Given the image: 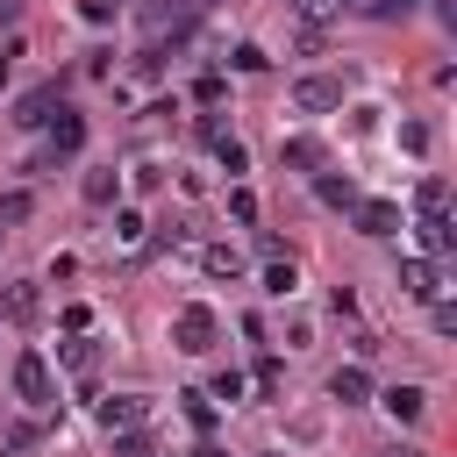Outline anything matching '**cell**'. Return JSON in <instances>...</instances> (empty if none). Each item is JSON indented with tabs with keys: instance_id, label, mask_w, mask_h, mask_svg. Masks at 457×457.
I'll return each mask as SVG.
<instances>
[{
	"instance_id": "6da1fadb",
	"label": "cell",
	"mask_w": 457,
	"mask_h": 457,
	"mask_svg": "<svg viewBox=\"0 0 457 457\" xmlns=\"http://www.w3.org/2000/svg\"><path fill=\"white\" fill-rule=\"evenodd\" d=\"M214 336H221V321H214V307H207V300H186V307L171 314V343H179L186 357L214 350Z\"/></svg>"
},
{
	"instance_id": "7a4b0ae2",
	"label": "cell",
	"mask_w": 457,
	"mask_h": 457,
	"mask_svg": "<svg viewBox=\"0 0 457 457\" xmlns=\"http://www.w3.org/2000/svg\"><path fill=\"white\" fill-rule=\"evenodd\" d=\"M14 393H21L29 407H50V400H57V378H50V364H43L36 350L14 357Z\"/></svg>"
},
{
	"instance_id": "3957f363",
	"label": "cell",
	"mask_w": 457,
	"mask_h": 457,
	"mask_svg": "<svg viewBox=\"0 0 457 457\" xmlns=\"http://www.w3.org/2000/svg\"><path fill=\"white\" fill-rule=\"evenodd\" d=\"M143 421H150V400H143V393L100 400V428H107V436H129V428H143Z\"/></svg>"
},
{
	"instance_id": "277c9868",
	"label": "cell",
	"mask_w": 457,
	"mask_h": 457,
	"mask_svg": "<svg viewBox=\"0 0 457 457\" xmlns=\"http://www.w3.org/2000/svg\"><path fill=\"white\" fill-rule=\"evenodd\" d=\"M400 293H414V300H436V293H443V271H436V257H407V264H400Z\"/></svg>"
},
{
	"instance_id": "5b68a950",
	"label": "cell",
	"mask_w": 457,
	"mask_h": 457,
	"mask_svg": "<svg viewBox=\"0 0 457 457\" xmlns=\"http://www.w3.org/2000/svg\"><path fill=\"white\" fill-rule=\"evenodd\" d=\"M293 100H300L307 114H328V107H343V79H300Z\"/></svg>"
},
{
	"instance_id": "8992f818",
	"label": "cell",
	"mask_w": 457,
	"mask_h": 457,
	"mask_svg": "<svg viewBox=\"0 0 457 457\" xmlns=\"http://www.w3.org/2000/svg\"><path fill=\"white\" fill-rule=\"evenodd\" d=\"M350 214H357L364 236H400V207H393V200H357Z\"/></svg>"
},
{
	"instance_id": "52a82bcc",
	"label": "cell",
	"mask_w": 457,
	"mask_h": 457,
	"mask_svg": "<svg viewBox=\"0 0 457 457\" xmlns=\"http://www.w3.org/2000/svg\"><path fill=\"white\" fill-rule=\"evenodd\" d=\"M414 236H421V250H428V257H450V250H457L450 214H421V221H414Z\"/></svg>"
},
{
	"instance_id": "ba28073f",
	"label": "cell",
	"mask_w": 457,
	"mask_h": 457,
	"mask_svg": "<svg viewBox=\"0 0 457 457\" xmlns=\"http://www.w3.org/2000/svg\"><path fill=\"white\" fill-rule=\"evenodd\" d=\"M36 307H43V300H36V286H29V278H21V286H7V293H0V314H7V321H14V328H29V321H36Z\"/></svg>"
},
{
	"instance_id": "9c48e42d",
	"label": "cell",
	"mask_w": 457,
	"mask_h": 457,
	"mask_svg": "<svg viewBox=\"0 0 457 457\" xmlns=\"http://www.w3.org/2000/svg\"><path fill=\"white\" fill-rule=\"evenodd\" d=\"M378 407H386L393 421H421V407H428V393H421V386H393V393H378Z\"/></svg>"
},
{
	"instance_id": "30bf717a",
	"label": "cell",
	"mask_w": 457,
	"mask_h": 457,
	"mask_svg": "<svg viewBox=\"0 0 457 457\" xmlns=\"http://www.w3.org/2000/svg\"><path fill=\"white\" fill-rule=\"evenodd\" d=\"M328 393H336L343 407H357V400H371V378H364V364H343V371L328 378Z\"/></svg>"
},
{
	"instance_id": "8fae6325",
	"label": "cell",
	"mask_w": 457,
	"mask_h": 457,
	"mask_svg": "<svg viewBox=\"0 0 457 457\" xmlns=\"http://www.w3.org/2000/svg\"><path fill=\"white\" fill-rule=\"evenodd\" d=\"M50 107H57V86H36V93L21 100V114H14V121H21V129H43V121H50Z\"/></svg>"
},
{
	"instance_id": "7c38bea8",
	"label": "cell",
	"mask_w": 457,
	"mask_h": 457,
	"mask_svg": "<svg viewBox=\"0 0 457 457\" xmlns=\"http://www.w3.org/2000/svg\"><path fill=\"white\" fill-rule=\"evenodd\" d=\"M278 157H286L293 171H321V143H314V136H293V143H286Z\"/></svg>"
},
{
	"instance_id": "4fadbf2b",
	"label": "cell",
	"mask_w": 457,
	"mask_h": 457,
	"mask_svg": "<svg viewBox=\"0 0 457 457\" xmlns=\"http://www.w3.org/2000/svg\"><path fill=\"white\" fill-rule=\"evenodd\" d=\"M200 264H207V278H236V271H243V257H236L228 243H207V250H200Z\"/></svg>"
},
{
	"instance_id": "5bb4252c",
	"label": "cell",
	"mask_w": 457,
	"mask_h": 457,
	"mask_svg": "<svg viewBox=\"0 0 457 457\" xmlns=\"http://www.w3.org/2000/svg\"><path fill=\"white\" fill-rule=\"evenodd\" d=\"M57 364L86 378V371H93V336H71V343H57Z\"/></svg>"
},
{
	"instance_id": "9a60e30c",
	"label": "cell",
	"mask_w": 457,
	"mask_h": 457,
	"mask_svg": "<svg viewBox=\"0 0 457 457\" xmlns=\"http://www.w3.org/2000/svg\"><path fill=\"white\" fill-rule=\"evenodd\" d=\"M314 193H321L328 207H357V186H350V179H336V171H321V179H314Z\"/></svg>"
},
{
	"instance_id": "2e32d148",
	"label": "cell",
	"mask_w": 457,
	"mask_h": 457,
	"mask_svg": "<svg viewBox=\"0 0 457 457\" xmlns=\"http://www.w3.org/2000/svg\"><path fill=\"white\" fill-rule=\"evenodd\" d=\"M414 207H421V214H443V207H450V179H421V186H414Z\"/></svg>"
},
{
	"instance_id": "e0dca14e",
	"label": "cell",
	"mask_w": 457,
	"mask_h": 457,
	"mask_svg": "<svg viewBox=\"0 0 457 457\" xmlns=\"http://www.w3.org/2000/svg\"><path fill=\"white\" fill-rule=\"evenodd\" d=\"M293 286H300V271H293V257H271V264H264V293H278V300H286Z\"/></svg>"
},
{
	"instance_id": "ac0fdd59",
	"label": "cell",
	"mask_w": 457,
	"mask_h": 457,
	"mask_svg": "<svg viewBox=\"0 0 457 457\" xmlns=\"http://www.w3.org/2000/svg\"><path fill=\"white\" fill-rule=\"evenodd\" d=\"M86 200H93V207L121 200V179H114V171H86Z\"/></svg>"
},
{
	"instance_id": "d6986e66",
	"label": "cell",
	"mask_w": 457,
	"mask_h": 457,
	"mask_svg": "<svg viewBox=\"0 0 457 457\" xmlns=\"http://www.w3.org/2000/svg\"><path fill=\"white\" fill-rule=\"evenodd\" d=\"M179 400H186V421L207 436V428H214V400H207V393H179Z\"/></svg>"
},
{
	"instance_id": "ffe728a7",
	"label": "cell",
	"mask_w": 457,
	"mask_h": 457,
	"mask_svg": "<svg viewBox=\"0 0 457 457\" xmlns=\"http://www.w3.org/2000/svg\"><path fill=\"white\" fill-rule=\"evenodd\" d=\"M214 157H221V171H243V164H250V150H243L236 136H214Z\"/></svg>"
},
{
	"instance_id": "44dd1931",
	"label": "cell",
	"mask_w": 457,
	"mask_h": 457,
	"mask_svg": "<svg viewBox=\"0 0 457 457\" xmlns=\"http://www.w3.org/2000/svg\"><path fill=\"white\" fill-rule=\"evenodd\" d=\"M143 228H150V221H143L136 207H121V214H114V236H121V243H143Z\"/></svg>"
},
{
	"instance_id": "7402d4cb",
	"label": "cell",
	"mask_w": 457,
	"mask_h": 457,
	"mask_svg": "<svg viewBox=\"0 0 457 457\" xmlns=\"http://www.w3.org/2000/svg\"><path fill=\"white\" fill-rule=\"evenodd\" d=\"M114 457H157V443H150V436H143V428H129V436H121V443H114Z\"/></svg>"
},
{
	"instance_id": "603a6c76",
	"label": "cell",
	"mask_w": 457,
	"mask_h": 457,
	"mask_svg": "<svg viewBox=\"0 0 457 457\" xmlns=\"http://www.w3.org/2000/svg\"><path fill=\"white\" fill-rule=\"evenodd\" d=\"M228 64H236V71H264V50H257V43H236Z\"/></svg>"
},
{
	"instance_id": "cb8c5ba5",
	"label": "cell",
	"mask_w": 457,
	"mask_h": 457,
	"mask_svg": "<svg viewBox=\"0 0 457 457\" xmlns=\"http://www.w3.org/2000/svg\"><path fill=\"white\" fill-rule=\"evenodd\" d=\"M400 143L421 157V150H428V121H400Z\"/></svg>"
},
{
	"instance_id": "d4e9b609",
	"label": "cell",
	"mask_w": 457,
	"mask_h": 457,
	"mask_svg": "<svg viewBox=\"0 0 457 457\" xmlns=\"http://www.w3.org/2000/svg\"><path fill=\"white\" fill-rule=\"evenodd\" d=\"M228 214H236V221H257V193L236 186V193H228Z\"/></svg>"
},
{
	"instance_id": "484cf974",
	"label": "cell",
	"mask_w": 457,
	"mask_h": 457,
	"mask_svg": "<svg viewBox=\"0 0 457 457\" xmlns=\"http://www.w3.org/2000/svg\"><path fill=\"white\" fill-rule=\"evenodd\" d=\"M293 7H300V14H307V21H321V14H336V7H343V0H293Z\"/></svg>"
},
{
	"instance_id": "4316f807",
	"label": "cell",
	"mask_w": 457,
	"mask_h": 457,
	"mask_svg": "<svg viewBox=\"0 0 457 457\" xmlns=\"http://www.w3.org/2000/svg\"><path fill=\"white\" fill-rule=\"evenodd\" d=\"M114 7L121 0H86V21H114Z\"/></svg>"
},
{
	"instance_id": "83f0119b",
	"label": "cell",
	"mask_w": 457,
	"mask_h": 457,
	"mask_svg": "<svg viewBox=\"0 0 457 457\" xmlns=\"http://www.w3.org/2000/svg\"><path fill=\"white\" fill-rule=\"evenodd\" d=\"M193 457H228V450H214V443H200V450H193Z\"/></svg>"
},
{
	"instance_id": "f1b7e54d",
	"label": "cell",
	"mask_w": 457,
	"mask_h": 457,
	"mask_svg": "<svg viewBox=\"0 0 457 457\" xmlns=\"http://www.w3.org/2000/svg\"><path fill=\"white\" fill-rule=\"evenodd\" d=\"M386 457H421V450H386Z\"/></svg>"
}]
</instances>
